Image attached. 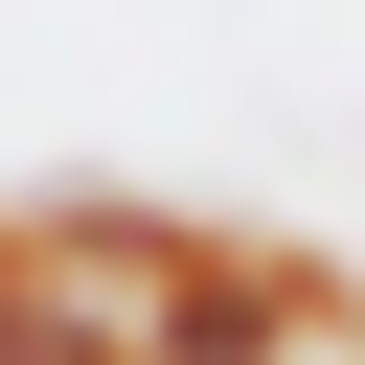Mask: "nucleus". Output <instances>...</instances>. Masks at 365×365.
Returning <instances> with one entry per match:
<instances>
[{
    "label": "nucleus",
    "mask_w": 365,
    "mask_h": 365,
    "mask_svg": "<svg viewBox=\"0 0 365 365\" xmlns=\"http://www.w3.org/2000/svg\"><path fill=\"white\" fill-rule=\"evenodd\" d=\"M0 365H137V342H114V319H91V297H68L23 228H0Z\"/></svg>",
    "instance_id": "f257e3e1"
}]
</instances>
